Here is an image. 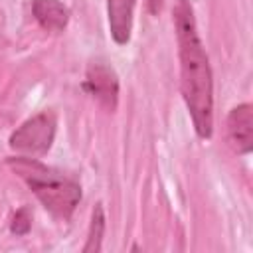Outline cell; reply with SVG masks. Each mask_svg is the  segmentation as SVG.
<instances>
[{"label": "cell", "instance_id": "obj_10", "mask_svg": "<svg viewBox=\"0 0 253 253\" xmlns=\"http://www.w3.org/2000/svg\"><path fill=\"white\" fill-rule=\"evenodd\" d=\"M162 4H164V0H148V10H150V14H152V16H158L160 10H162Z\"/></svg>", "mask_w": 253, "mask_h": 253}, {"label": "cell", "instance_id": "obj_9", "mask_svg": "<svg viewBox=\"0 0 253 253\" xmlns=\"http://www.w3.org/2000/svg\"><path fill=\"white\" fill-rule=\"evenodd\" d=\"M30 229H32V211L28 206H22L10 221V231L18 237H24L30 233Z\"/></svg>", "mask_w": 253, "mask_h": 253}, {"label": "cell", "instance_id": "obj_1", "mask_svg": "<svg viewBox=\"0 0 253 253\" xmlns=\"http://www.w3.org/2000/svg\"><path fill=\"white\" fill-rule=\"evenodd\" d=\"M174 26L178 38L182 97L196 134L202 140H210L213 134V77L188 0H176Z\"/></svg>", "mask_w": 253, "mask_h": 253}, {"label": "cell", "instance_id": "obj_4", "mask_svg": "<svg viewBox=\"0 0 253 253\" xmlns=\"http://www.w3.org/2000/svg\"><path fill=\"white\" fill-rule=\"evenodd\" d=\"M83 89L107 111H115L119 105V77L115 69L105 61H91L85 71Z\"/></svg>", "mask_w": 253, "mask_h": 253}, {"label": "cell", "instance_id": "obj_2", "mask_svg": "<svg viewBox=\"0 0 253 253\" xmlns=\"http://www.w3.org/2000/svg\"><path fill=\"white\" fill-rule=\"evenodd\" d=\"M8 166L28 184L40 204L53 217L67 221L73 215L77 204L81 202V184L75 178H69L30 156L8 158Z\"/></svg>", "mask_w": 253, "mask_h": 253}, {"label": "cell", "instance_id": "obj_7", "mask_svg": "<svg viewBox=\"0 0 253 253\" xmlns=\"http://www.w3.org/2000/svg\"><path fill=\"white\" fill-rule=\"evenodd\" d=\"M32 14L36 22L45 30L59 34L69 24V8L59 0H32Z\"/></svg>", "mask_w": 253, "mask_h": 253}, {"label": "cell", "instance_id": "obj_5", "mask_svg": "<svg viewBox=\"0 0 253 253\" xmlns=\"http://www.w3.org/2000/svg\"><path fill=\"white\" fill-rule=\"evenodd\" d=\"M227 142L233 152L247 156L253 150V107L239 103L227 115Z\"/></svg>", "mask_w": 253, "mask_h": 253}, {"label": "cell", "instance_id": "obj_6", "mask_svg": "<svg viewBox=\"0 0 253 253\" xmlns=\"http://www.w3.org/2000/svg\"><path fill=\"white\" fill-rule=\"evenodd\" d=\"M136 0H107L109 32L117 45H126L132 36Z\"/></svg>", "mask_w": 253, "mask_h": 253}, {"label": "cell", "instance_id": "obj_8", "mask_svg": "<svg viewBox=\"0 0 253 253\" xmlns=\"http://www.w3.org/2000/svg\"><path fill=\"white\" fill-rule=\"evenodd\" d=\"M103 235H105V211H103V206L97 204L91 213V223H89V231H87V241L83 245V253L101 251Z\"/></svg>", "mask_w": 253, "mask_h": 253}, {"label": "cell", "instance_id": "obj_3", "mask_svg": "<svg viewBox=\"0 0 253 253\" xmlns=\"http://www.w3.org/2000/svg\"><path fill=\"white\" fill-rule=\"evenodd\" d=\"M57 119L51 111H40L38 115L24 121L12 134H10V148L20 156L40 158L45 156L55 140Z\"/></svg>", "mask_w": 253, "mask_h": 253}]
</instances>
